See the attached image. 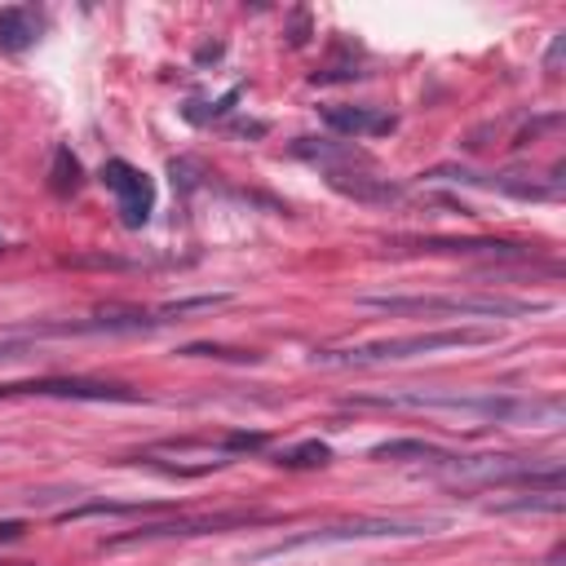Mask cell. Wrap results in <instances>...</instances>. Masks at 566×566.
Wrapping results in <instances>:
<instances>
[{"label":"cell","instance_id":"obj_4","mask_svg":"<svg viewBox=\"0 0 566 566\" xmlns=\"http://www.w3.org/2000/svg\"><path fill=\"white\" fill-rule=\"evenodd\" d=\"M451 486H509V482H562V460H535V455H455L433 464Z\"/></svg>","mask_w":566,"mask_h":566},{"label":"cell","instance_id":"obj_14","mask_svg":"<svg viewBox=\"0 0 566 566\" xmlns=\"http://www.w3.org/2000/svg\"><path fill=\"white\" fill-rule=\"evenodd\" d=\"M371 460H424V464H438V460H447V451L433 447V442H420V438H398V442L371 447Z\"/></svg>","mask_w":566,"mask_h":566},{"label":"cell","instance_id":"obj_18","mask_svg":"<svg viewBox=\"0 0 566 566\" xmlns=\"http://www.w3.org/2000/svg\"><path fill=\"white\" fill-rule=\"evenodd\" d=\"M18 531H22L18 522H0V539H18Z\"/></svg>","mask_w":566,"mask_h":566},{"label":"cell","instance_id":"obj_8","mask_svg":"<svg viewBox=\"0 0 566 566\" xmlns=\"http://www.w3.org/2000/svg\"><path fill=\"white\" fill-rule=\"evenodd\" d=\"M102 186L115 195V212H119V221H124L128 230H142V226L150 221V212H155V181H150L137 164H128V159H106V164H102Z\"/></svg>","mask_w":566,"mask_h":566},{"label":"cell","instance_id":"obj_19","mask_svg":"<svg viewBox=\"0 0 566 566\" xmlns=\"http://www.w3.org/2000/svg\"><path fill=\"white\" fill-rule=\"evenodd\" d=\"M4 354H9V349H4V345H0V358H4Z\"/></svg>","mask_w":566,"mask_h":566},{"label":"cell","instance_id":"obj_12","mask_svg":"<svg viewBox=\"0 0 566 566\" xmlns=\"http://www.w3.org/2000/svg\"><path fill=\"white\" fill-rule=\"evenodd\" d=\"M40 40V13L31 4H9L0 9V49L4 53H22Z\"/></svg>","mask_w":566,"mask_h":566},{"label":"cell","instance_id":"obj_13","mask_svg":"<svg viewBox=\"0 0 566 566\" xmlns=\"http://www.w3.org/2000/svg\"><path fill=\"white\" fill-rule=\"evenodd\" d=\"M424 252H478V256H526V248L504 243V239H424Z\"/></svg>","mask_w":566,"mask_h":566},{"label":"cell","instance_id":"obj_11","mask_svg":"<svg viewBox=\"0 0 566 566\" xmlns=\"http://www.w3.org/2000/svg\"><path fill=\"white\" fill-rule=\"evenodd\" d=\"M323 124L340 137H380V133H394V115L385 111H371V106H327L323 111Z\"/></svg>","mask_w":566,"mask_h":566},{"label":"cell","instance_id":"obj_16","mask_svg":"<svg viewBox=\"0 0 566 566\" xmlns=\"http://www.w3.org/2000/svg\"><path fill=\"white\" fill-rule=\"evenodd\" d=\"M49 177H53V195H62V199L75 195V190H80V159H75L66 146H57V150H53V172H49Z\"/></svg>","mask_w":566,"mask_h":566},{"label":"cell","instance_id":"obj_9","mask_svg":"<svg viewBox=\"0 0 566 566\" xmlns=\"http://www.w3.org/2000/svg\"><path fill=\"white\" fill-rule=\"evenodd\" d=\"M18 394H35V398H80V402H137L133 389L124 385H111V380H13V385H0V398H18Z\"/></svg>","mask_w":566,"mask_h":566},{"label":"cell","instance_id":"obj_6","mask_svg":"<svg viewBox=\"0 0 566 566\" xmlns=\"http://www.w3.org/2000/svg\"><path fill=\"white\" fill-rule=\"evenodd\" d=\"M261 447H265L261 433H230L221 442H159V447L142 451V460L155 469H168V473H208V469H221L234 455H248Z\"/></svg>","mask_w":566,"mask_h":566},{"label":"cell","instance_id":"obj_7","mask_svg":"<svg viewBox=\"0 0 566 566\" xmlns=\"http://www.w3.org/2000/svg\"><path fill=\"white\" fill-rule=\"evenodd\" d=\"M433 531H442V522L438 517H349V522H332V526H318V531H310V535H296V539H283L279 548H270L265 557H274V553H292V548H301V544H332V539H411V535H433Z\"/></svg>","mask_w":566,"mask_h":566},{"label":"cell","instance_id":"obj_2","mask_svg":"<svg viewBox=\"0 0 566 566\" xmlns=\"http://www.w3.org/2000/svg\"><path fill=\"white\" fill-rule=\"evenodd\" d=\"M491 327H447V332H411V336H380L363 345H327L314 349V363L323 367H380V363H402L438 349H469V345H491Z\"/></svg>","mask_w":566,"mask_h":566},{"label":"cell","instance_id":"obj_15","mask_svg":"<svg viewBox=\"0 0 566 566\" xmlns=\"http://www.w3.org/2000/svg\"><path fill=\"white\" fill-rule=\"evenodd\" d=\"M332 460V451H327V442H301V447H287V451H279V460L274 464H283V469H323Z\"/></svg>","mask_w":566,"mask_h":566},{"label":"cell","instance_id":"obj_5","mask_svg":"<svg viewBox=\"0 0 566 566\" xmlns=\"http://www.w3.org/2000/svg\"><path fill=\"white\" fill-rule=\"evenodd\" d=\"M363 310L380 314H424V318H517L539 310L535 301H509V296H363Z\"/></svg>","mask_w":566,"mask_h":566},{"label":"cell","instance_id":"obj_1","mask_svg":"<svg viewBox=\"0 0 566 566\" xmlns=\"http://www.w3.org/2000/svg\"><path fill=\"white\" fill-rule=\"evenodd\" d=\"M349 407H385V411H433V416H464L478 424H526V429H557L562 402L557 398H513V394H464V389H385V394H354Z\"/></svg>","mask_w":566,"mask_h":566},{"label":"cell","instance_id":"obj_3","mask_svg":"<svg viewBox=\"0 0 566 566\" xmlns=\"http://www.w3.org/2000/svg\"><path fill=\"white\" fill-rule=\"evenodd\" d=\"M292 150H296V155H305V159H314V164H323L327 181H332L340 195L358 199V203H389V199H398V186H394L389 177H376L371 159H367L363 150H354V146L296 137V146H292Z\"/></svg>","mask_w":566,"mask_h":566},{"label":"cell","instance_id":"obj_17","mask_svg":"<svg viewBox=\"0 0 566 566\" xmlns=\"http://www.w3.org/2000/svg\"><path fill=\"white\" fill-rule=\"evenodd\" d=\"M287 40H292V44H305V13H296V27H292Z\"/></svg>","mask_w":566,"mask_h":566},{"label":"cell","instance_id":"obj_10","mask_svg":"<svg viewBox=\"0 0 566 566\" xmlns=\"http://www.w3.org/2000/svg\"><path fill=\"white\" fill-rule=\"evenodd\" d=\"M248 522H265V517H261V513H203V517H172V522H150V526L128 531V535H115V539H106V548L146 544V539H177V535H208V531L248 526Z\"/></svg>","mask_w":566,"mask_h":566}]
</instances>
